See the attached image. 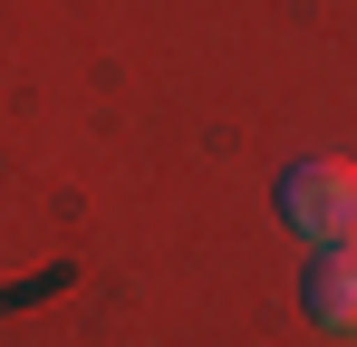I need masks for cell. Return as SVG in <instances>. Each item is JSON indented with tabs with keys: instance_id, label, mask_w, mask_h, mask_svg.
Instances as JSON below:
<instances>
[{
	"instance_id": "1",
	"label": "cell",
	"mask_w": 357,
	"mask_h": 347,
	"mask_svg": "<svg viewBox=\"0 0 357 347\" xmlns=\"http://www.w3.org/2000/svg\"><path fill=\"white\" fill-rule=\"evenodd\" d=\"M271 203H280V222H290L299 241H357V164H338V155L290 164Z\"/></svg>"
},
{
	"instance_id": "2",
	"label": "cell",
	"mask_w": 357,
	"mask_h": 347,
	"mask_svg": "<svg viewBox=\"0 0 357 347\" xmlns=\"http://www.w3.org/2000/svg\"><path fill=\"white\" fill-rule=\"evenodd\" d=\"M299 309H309V328L357 338V241H319V251H309V270H299Z\"/></svg>"
}]
</instances>
